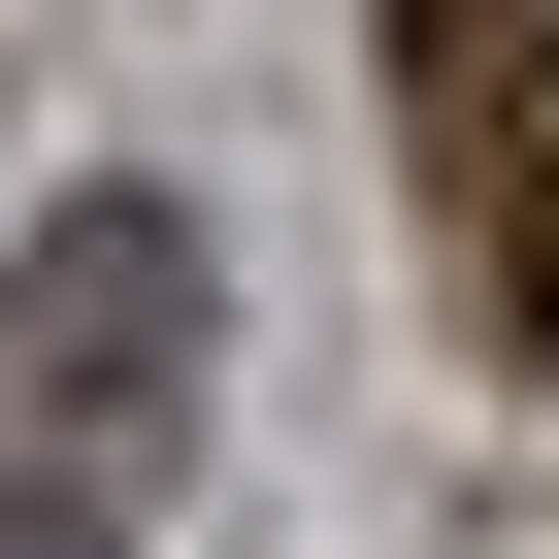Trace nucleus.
I'll return each mask as SVG.
<instances>
[{
	"label": "nucleus",
	"mask_w": 559,
	"mask_h": 559,
	"mask_svg": "<svg viewBox=\"0 0 559 559\" xmlns=\"http://www.w3.org/2000/svg\"><path fill=\"white\" fill-rule=\"evenodd\" d=\"M198 461V198H34L0 230V559H132Z\"/></svg>",
	"instance_id": "nucleus-1"
}]
</instances>
